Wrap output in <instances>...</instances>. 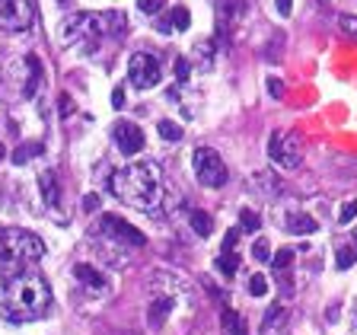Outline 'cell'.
Segmentation results:
<instances>
[{
    "mask_svg": "<svg viewBox=\"0 0 357 335\" xmlns=\"http://www.w3.org/2000/svg\"><path fill=\"white\" fill-rule=\"evenodd\" d=\"M112 192L122 205L153 214V208H160L163 201V169L153 160L128 163L112 176Z\"/></svg>",
    "mask_w": 357,
    "mask_h": 335,
    "instance_id": "obj_1",
    "label": "cell"
},
{
    "mask_svg": "<svg viewBox=\"0 0 357 335\" xmlns=\"http://www.w3.org/2000/svg\"><path fill=\"white\" fill-rule=\"evenodd\" d=\"M51 310V288L42 274L35 272H23L10 278L7 294H3V313L13 322H32L48 316Z\"/></svg>",
    "mask_w": 357,
    "mask_h": 335,
    "instance_id": "obj_2",
    "label": "cell"
},
{
    "mask_svg": "<svg viewBox=\"0 0 357 335\" xmlns=\"http://www.w3.org/2000/svg\"><path fill=\"white\" fill-rule=\"evenodd\" d=\"M128 29V20L118 10L109 13H70L58 26V38L61 45H84V42H96V38H118Z\"/></svg>",
    "mask_w": 357,
    "mask_h": 335,
    "instance_id": "obj_3",
    "label": "cell"
},
{
    "mask_svg": "<svg viewBox=\"0 0 357 335\" xmlns=\"http://www.w3.org/2000/svg\"><path fill=\"white\" fill-rule=\"evenodd\" d=\"M42 256H45V243L32 230H0V274L16 278L26 272V265L38 262Z\"/></svg>",
    "mask_w": 357,
    "mask_h": 335,
    "instance_id": "obj_4",
    "label": "cell"
},
{
    "mask_svg": "<svg viewBox=\"0 0 357 335\" xmlns=\"http://www.w3.org/2000/svg\"><path fill=\"white\" fill-rule=\"evenodd\" d=\"M147 290H150V304H147V326L150 329H160L173 316L179 300L189 304V288L175 274H166V272L153 274L150 281H147Z\"/></svg>",
    "mask_w": 357,
    "mask_h": 335,
    "instance_id": "obj_5",
    "label": "cell"
},
{
    "mask_svg": "<svg viewBox=\"0 0 357 335\" xmlns=\"http://www.w3.org/2000/svg\"><path fill=\"white\" fill-rule=\"evenodd\" d=\"M268 157L274 166L281 169H296L303 160V137L296 131H274L268 137Z\"/></svg>",
    "mask_w": 357,
    "mask_h": 335,
    "instance_id": "obj_6",
    "label": "cell"
},
{
    "mask_svg": "<svg viewBox=\"0 0 357 335\" xmlns=\"http://www.w3.org/2000/svg\"><path fill=\"white\" fill-rule=\"evenodd\" d=\"M191 166H195V176L198 182L207 185V189H221L227 182V166H223L221 153L211 150V147H198L191 153Z\"/></svg>",
    "mask_w": 357,
    "mask_h": 335,
    "instance_id": "obj_7",
    "label": "cell"
},
{
    "mask_svg": "<svg viewBox=\"0 0 357 335\" xmlns=\"http://www.w3.org/2000/svg\"><path fill=\"white\" fill-rule=\"evenodd\" d=\"M93 236H102V240H115V243H125V246H144L147 236L141 233L137 227H131L128 221L115 217V214H102V221H96L90 227Z\"/></svg>",
    "mask_w": 357,
    "mask_h": 335,
    "instance_id": "obj_8",
    "label": "cell"
},
{
    "mask_svg": "<svg viewBox=\"0 0 357 335\" xmlns=\"http://www.w3.org/2000/svg\"><path fill=\"white\" fill-rule=\"evenodd\" d=\"M128 80H131V86H137V90H150V86L160 84V61H157V54H150V52L131 54Z\"/></svg>",
    "mask_w": 357,
    "mask_h": 335,
    "instance_id": "obj_9",
    "label": "cell"
},
{
    "mask_svg": "<svg viewBox=\"0 0 357 335\" xmlns=\"http://www.w3.org/2000/svg\"><path fill=\"white\" fill-rule=\"evenodd\" d=\"M32 26V7L26 0H0V29L23 32Z\"/></svg>",
    "mask_w": 357,
    "mask_h": 335,
    "instance_id": "obj_10",
    "label": "cell"
},
{
    "mask_svg": "<svg viewBox=\"0 0 357 335\" xmlns=\"http://www.w3.org/2000/svg\"><path fill=\"white\" fill-rule=\"evenodd\" d=\"M112 134H115V144H118V150H122L125 157H134V153L144 150V131L137 128L134 122H115Z\"/></svg>",
    "mask_w": 357,
    "mask_h": 335,
    "instance_id": "obj_11",
    "label": "cell"
},
{
    "mask_svg": "<svg viewBox=\"0 0 357 335\" xmlns=\"http://www.w3.org/2000/svg\"><path fill=\"white\" fill-rule=\"evenodd\" d=\"M70 272H74V278L84 284L90 294H106V290H109V278L99 272V268H93L90 262H77Z\"/></svg>",
    "mask_w": 357,
    "mask_h": 335,
    "instance_id": "obj_12",
    "label": "cell"
},
{
    "mask_svg": "<svg viewBox=\"0 0 357 335\" xmlns=\"http://www.w3.org/2000/svg\"><path fill=\"white\" fill-rule=\"evenodd\" d=\"M191 26V13L185 7H173L169 10V16H160V23H157V29L163 32V36H169V32H185Z\"/></svg>",
    "mask_w": 357,
    "mask_h": 335,
    "instance_id": "obj_13",
    "label": "cell"
},
{
    "mask_svg": "<svg viewBox=\"0 0 357 335\" xmlns=\"http://www.w3.org/2000/svg\"><path fill=\"white\" fill-rule=\"evenodd\" d=\"M38 189H42V198H45L48 208H58L61 205V185H58V176L54 173H42L38 176Z\"/></svg>",
    "mask_w": 357,
    "mask_h": 335,
    "instance_id": "obj_14",
    "label": "cell"
},
{
    "mask_svg": "<svg viewBox=\"0 0 357 335\" xmlns=\"http://www.w3.org/2000/svg\"><path fill=\"white\" fill-rule=\"evenodd\" d=\"M316 230H319V224L312 221L310 214H303V211H290L287 214V233L310 236V233H316Z\"/></svg>",
    "mask_w": 357,
    "mask_h": 335,
    "instance_id": "obj_15",
    "label": "cell"
},
{
    "mask_svg": "<svg viewBox=\"0 0 357 335\" xmlns=\"http://www.w3.org/2000/svg\"><path fill=\"white\" fill-rule=\"evenodd\" d=\"M284 322H287V310H284L281 304H274L265 310V320H262V335H278L284 329Z\"/></svg>",
    "mask_w": 357,
    "mask_h": 335,
    "instance_id": "obj_16",
    "label": "cell"
},
{
    "mask_svg": "<svg viewBox=\"0 0 357 335\" xmlns=\"http://www.w3.org/2000/svg\"><path fill=\"white\" fill-rule=\"evenodd\" d=\"M221 322H223V329H227V335H249V326H246V320L233 310V306H223Z\"/></svg>",
    "mask_w": 357,
    "mask_h": 335,
    "instance_id": "obj_17",
    "label": "cell"
},
{
    "mask_svg": "<svg viewBox=\"0 0 357 335\" xmlns=\"http://www.w3.org/2000/svg\"><path fill=\"white\" fill-rule=\"evenodd\" d=\"M26 68H29V84H26V96H35V90H38V84H42V64H38V58L35 54H26Z\"/></svg>",
    "mask_w": 357,
    "mask_h": 335,
    "instance_id": "obj_18",
    "label": "cell"
},
{
    "mask_svg": "<svg viewBox=\"0 0 357 335\" xmlns=\"http://www.w3.org/2000/svg\"><path fill=\"white\" fill-rule=\"evenodd\" d=\"M252 189H259L262 195H278V192H281V182H278L271 173H255L252 176Z\"/></svg>",
    "mask_w": 357,
    "mask_h": 335,
    "instance_id": "obj_19",
    "label": "cell"
},
{
    "mask_svg": "<svg viewBox=\"0 0 357 335\" xmlns=\"http://www.w3.org/2000/svg\"><path fill=\"white\" fill-rule=\"evenodd\" d=\"M217 272H221L223 278H233V274L239 272V256H236V252H221V256H217Z\"/></svg>",
    "mask_w": 357,
    "mask_h": 335,
    "instance_id": "obj_20",
    "label": "cell"
},
{
    "mask_svg": "<svg viewBox=\"0 0 357 335\" xmlns=\"http://www.w3.org/2000/svg\"><path fill=\"white\" fill-rule=\"evenodd\" d=\"M239 227H243V233H259L262 217L252 211V208H243V211H239Z\"/></svg>",
    "mask_w": 357,
    "mask_h": 335,
    "instance_id": "obj_21",
    "label": "cell"
},
{
    "mask_svg": "<svg viewBox=\"0 0 357 335\" xmlns=\"http://www.w3.org/2000/svg\"><path fill=\"white\" fill-rule=\"evenodd\" d=\"M191 230H195L198 236H205V240H207V236H211V230H214V221L207 217L205 211H195V214H191Z\"/></svg>",
    "mask_w": 357,
    "mask_h": 335,
    "instance_id": "obj_22",
    "label": "cell"
},
{
    "mask_svg": "<svg viewBox=\"0 0 357 335\" xmlns=\"http://www.w3.org/2000/svg\"><path fill=\"white\" fill-rule=\"evenodd\" d=\"M271 265H274V274L290 272V265H294V249H281L278 256H271Z\"/></svg>",
    "mask_w": 357,
    "mask_h": 335,
    "instance_id": "obj_23",
    "label": "cell"
},
{
    "mask_svg": "<svg viewBox=\"0 0 357 335\" xmlns=\"http://www.w3.org/2000/svg\"><path fill=\"white\" fill-rule=\"evenodd\" d=\"M157 128H160V137H163V141H179V137H182V125L173 122V118H163Z\"/></svg>",
    "mask_w": 357,
    "mask_h": 335,
    "instance_id": "obj_24",
    "label": "cell"
},
{
    "mask_svg": "<svg viewBox=\"0 0 357 335\" xmlns=\"http://www.w3.org/2000/svg\"><path fill=\"white\" fill-rule=\"evenodd\" d=\"M246 290H249L252 297H265L268 294V278L265 274H252L249 281H246Z\"/></svg>",
    "mask_w": 357,
    "mask_h": 335,
    "instance_id": "obj_25",
    "label": "cell"
},
{
    "mask_svg": "<svg viewBox=\"0 0 357 335\" xmlns=\"http://www.w3.org/2000/svg\"><path fill=\"white\" fill-rule=\"evenodd\" d=\"M252 259L255 262H271V246H268L265 236H259V240L252 243Z\"/></svg>",
    "mask_w": 357,
    "mask_h": 335,
    "instance_id": "obj_26",
    "label": "cell"
},
{
    "mask_svg": "<svg viewBox=\"0 0 357 335\" xmlns=\"http://www.w3.org/2000/svg\"><path fill=\"white\" fill-rule=\"evenodd\" d=\"M35 153H42V144H23L13 150V163H29Z\"/></svg>",
    "mask_w": 357,
    "mask_h": 335,
    "instance_id": "obj_27",
    "label": "cell"
},
{
    "mask_svg": "<svg viewBox=\"0 0 357 335\" xmlns=\"http://www.w3.org/2000/svg\"><path fill=\"white\" fill-rule=\"evenodd\" d=\"M354 262H357V249H354V246H344V249H338V262H335V265L342 268V272H344V268H351Z\"/></svg>",
    "mask_w": 357,
    "mask_h": 335,
    "instance_id": "obj_28",
    "label": "cell"
},
{
    "mask_svg": "<svg viewBox=\"0 0 357 335\" xmlns=\"http://www.w3.org/2000/svg\"><path fill=\"white\" fill-rule=\"evenodd\" d=\"M137 7H141V13L157 16V13H163V7H166V0H137Z\"/></svg>",
    "mask_w": 357,
    "mask_h": 335,
    "instance_id": "obj_29",
    "label": "cell"
},
{
    "mask_svg": "<svg viewBox=\"0 0 357 335\" xmlns=\"http://www.w3.org/2000/svg\"><path fill=\"white\" fill-rule=\"evenodd\" d=\"M195 54L201 58V64H205V68H211V61H214V42H211V38H207V42H201V45L195 48Z\"/></svg>",
    "mask_w": 357,
    "mask_h": 335,
    "instance_id": "obj_30",
    "label": "cell"
},
{
    "mask_svg": "<svg viewBox=\"0 0 357 335\" xmlns=\"http://www.w3.org/2000/svg\"><path fill=\"white\" fill-rule=\"evenodd\" d=\"M354 217H357V198H351V201H344L342 211H338V224H351Z\"/></svg>",
    "mask_w": 357,
    "mask_h": 335,
    "instance_id": "obj_31",
    "label": "cell"
},
{
    "mask_svg": "<svg viewBox=\"0 0 357 335\" xmlns=\"http://www.w3.org/2000/svg\"><path fill=\"white\" fill-rule=\"evenodd\" d=\"M338 26H342V32L344 36H351V38H357V16H338Z\"/></svg>",
    "mask_w": 357,
    "mask_h": 335,
    "instance_id": "obj_32",
    "label": "cell"
},
{
    "mask_svg": "<svg viewBox=\"0 0 357 335\" xmlns=\"http://www.w3.org/2000/svg\"><path fill=\"white\" fill-rule=\"evenodd\" d=\"M239 236H243V227H233L227 236H223V252H236V243H239Z\"/></svg>",
    "mask_w": 357,
    "mask_h": 335,
    "instance_id": "obj_33",
    "label": "cell"
},
{
    "mask_svg": "<svg viewBox=\"0 0 357 335\" xmlns=\"http://www.w3.org/2000/svg\"><path fill=\"white\" fill-rule=\"evenodd\" d=\"M189 77H191V64L185 61V58H179V61H175V80H179V84H189Z\"/></svg>",
    "mask_w": 357,
    "mask_h": 335,
    "instance_id": "obj_34",
    "label": "cell"
},
{
    "mask_svg": "<svg viewBox=\"0 0 357 335\" xmlns=\"http://www.w3.org/2000/svg\"><path fill=\"white\" fill-rule=\"evenodd\" d=\"M61 106H58V115H61V118H70V115H74V100H70L68 93H61Z\"/></svg>",
    "mask_w": 357,
    "mask_h": 335,
    "instance_id": "obj_35",
    "label": "cell"
},
{
    "mask_svg": "<svg viewBox=\"0 0 357 335\" xmlns=\"http://www.w3.org/2000/svg\"><path fill=\"white\" fill-rule=\"evenodd\" d=\"M268 93H271V100H281V96H284L281 77H268Z\"/></svg>",
    "mask_w": 357,
    "mask_h": 335,
    "instance_id": "obj_36",
    "label": "cell"
},
{
    "mask_svg": "<svg viewBox=\"0 0 357 335\" xmlns=\"http://www.w3.org/2000/svg\"><path fill=\"white\" fill-rule=\"evenodd\" d=\"M112 106L115 109H125V90H122V86H115V90H112Z\"/></svg>",
    "mask_w": 357,
    "mask_h": 335,
    "instance_id": "obj_37",
    "label": "cell"
},
{
    "mask_svg": "<svg viewBox=\"0 0 357 335\" xmlns=\"http://www.w3.org/2000/svg\"><path fill=\"white\" fill-rule=\"evenodd\" d=\"M274 7H278V13H281V16H290L294 3H290V0H274Z\"/></svg>",
    "mask_w": 357,
    "mask_h": 335,
    "instance_id": "obj_38",
    "label": "cell"
},
{
    "mask_svg": "<svg viewBox=\"0 0 357 335\" xmlns=\"http://www.w3.org/2000/svg\"><path fill=\"white\" fill-rule=\"evenodd\" d=\"M96 208H99V195H86V198H84V211H96Z\"/></svg>",
    "mask_w": 357,
    "mask_h": 335,
    "instance_id": "obj_39",
    "label": "cell"
},
{
    "mask_svg": "<svg viewBox=\"0 0 357 335\" xmlns=\"http://www.w3.org/2000/svg\"><path fill=\"white\" fill-rule=\"evenodd\" d=\"M3 157H7V150H3V144H0V160H3Z\"/></svg>",
    "mask_w": 357,
    "mask_h": 335,
    "instance_id": "obj_40",
    "label": "cell"
},
{
    "mask_svg": "<svg viewBox=\"0 0 357 335\" xmlns=\"http://www.w3.org/2000/svg\"><path fill=\"white\" fill-rule=\"evenodd\" d=\"M354 249H357V233H354Z\"/></svg>",
    "mask_w": 357,
    "mask_h": 335,
    "instance_id": "obj_41",
    "label": "cell"
}]
</instances>
